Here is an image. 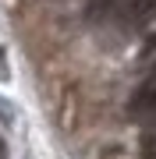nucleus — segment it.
Returning a JSON list of instances; mask_svg holds the SVG:
<instances>
[{"label": "nucleus", "instance_id": "nucleus-1", "mask_svg": "<svg viewBox=\"0 0 156 159\" xmlns=\"http://www.w3.org/2000/svg\"><path fill=\"white\" fill-rule=\"evenodd\" d=\"M131 117L142 120V124H153L156 120V85H142L139 92L131 96Z\"/></svg>", "mask_w": 156, "mask_h": 159}, {"label": "nucleus", "instance_id": "nucleus-3", "mask_svg": "<svg viewBox=\"0 0 156 159\" xmlns=\"http://www.w3.org/2000/svg\"><path fill=\"white\" fill-rule=\"evenodd\" d=\"M114 4H117V0H89V21H99L103 14H110Z\"/></svg>", "mask_w": 156, "mask_h": 159}, {"label": "nucleus", "instance_id": "nucleus-2", "mask_svg": "<svg viewBox=\"0 0 156 159\" xmlns=\"http://www.w3.org/2000/svg\"><path fill=\"white\" fill-rule=\"evenodd\" d=\"M153 18H156V0H131V4H128V25L142 29Z\"/></svg>", "mask_w": 156, "mask_h": 159}, {"label": "nucleus", "instance_id": "nucleus-4", "mask_svg": "<svg viewBox=\"0 0 156 159\" xmlns=\"http://www.w3.org/2000/svg\"><path fill=\"white\" fill-rule=\"evenodd\" d=\"M0 159H7V142L0 138Z\"/></svg>", "mask_w": 156, "mask_h": 159}]
</instances>
